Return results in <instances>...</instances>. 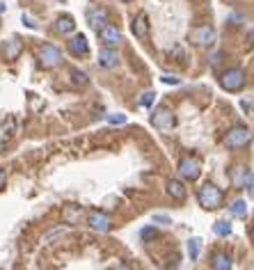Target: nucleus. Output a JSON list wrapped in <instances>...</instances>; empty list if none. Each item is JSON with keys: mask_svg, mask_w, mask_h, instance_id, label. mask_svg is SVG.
Wrapping results in <instances>:
<instances>
[{"mask_svg": "<svg viewBox=\"0 0 254 270\" xmlns=\"http://www.w3.org/2000/svg\"><path fill=\"white\" fill-rule=\"evenodd\" d=\"M140 238L145 240V243H147V240H151V238H156V229H154V225L145 227V229L140 231Z\"/></svg>", "mask_w": 254, "mask_h": 270, "instance_id": "5701e85b", "label": "nucleus"}, {"mask_svg": "<svg viewBox=\"0 0 254 270\" xmlns=\"http://www.w3.org/2000/svg\"><path fill=\"white\" fill-rule=\"evenodd\" d=\"M167 195L172 197V199H176V201H183V199H185V188H183V183H181L179 179H169V181H167Z\"/></svg>", "mask_w": 254, "mask_h": 270, "instance_id": "2eb2a0df", "label": "nucleus"}, {"mask_svg": "<svg viewBox=\"0 0 254 270\" xmlns=\"http://www.w3.org/2000/svg\"><path fill=\"white\" fill-rule=\"evenodd\" d=\"M179 174L183 181H197L202 176V160L197 156H185L183 160L179 163Z\"/></svg>", "mask_w": 254, "mask_h": 270, "instance_id": "20e7f679", "label": "nucleus"}, {"mask_svg": "<svg viewBox=\"0 0 254 270\" xmlns=\"http://www.w3.org/2000/svg\"><path fill=\"white\" fill-rule=\"evenodd\" d=\"M156 222H160V225H172V218H167V215H154V225Z\"/></svg>", "mask_w": 254, "mask_h": 270, "instance_id": "393cba45", "label": "nucleus"}, {"mask_svg": "<svg viewBox=\"0 0 254 270\" xmlns=\"http://www.w3.org/2000/svg\"><path fill=\"white\" fill-rule=\"evenodd\" d=\"M108 121L110 124H126V115L117 112V115H108Z\"/></svg>", "mask_w": 254, "mask_h": 270, "instance_id": "b1692460", "label": "nucleus"}, {"mask_svg": "<svg viewBox=\"0 0 254 270\" xmlns=\"http://www.w3.org/2000/svg\"><path fill=\"white\" fill-rule=\"evenodd\" d=\"M87 225L94 231H99V234H108V231L112 229V218H110L108 213H103V211H90Z\"/></svg>", "mask_w": 254, "mask_h": 270, "instance_id": "6e6552de", "label": "nucleus"}, {"mask_svg": "<svg viewBox=\"0 0 254 270\" xmlns=\"http://www.w3.org/2000/svg\"><path fill=\"white\" fill-rule=\"evenodd\" d=\"M160 80H163L165 85H179V78H174V76H163Z\"/></svg>", "mask_w": 254, "mask_h": 270, "instance_id": "a878e982", "label": "nucleus"}, {"mask_svg": "<svg viewBox=\"0 0 254 270\" xmlns=\"http://www.w3.org/2000/svg\"><path fill=\"white\" fill-rule=\"evenodd\" d=\"M3 12H5V5H3V3H0V14H3Z\"/></svg>", "mask_w": 254, "mask_h": 270, "instance_id": "7c9ffc66", "label": "nucleus"}, {"mask_svg": "<svg viewBox=\"0 0 254 270\" xmlns=\"http://www.w3.org/2000/svg\"><path fill=\"white\" fill-rule=\"evenodd\" d=\"M249 142H252V130H249L247 126H234V128H229L227 135H224L227 149H243Z\"/></svg>", "mask_w": 254, "mask_h": 270, "instance_id": "7ed1b4c3", "label": "nucleus"}, {"mask_svg": "<svg viewBox=\"0 0 254 270\" xmlns=\"http://www.w3.org/2000/svg\"><path fill=\"white\" fill-rule=\"evenodd\" d=\"M200 252H202V240L200 238H190V243H188L190 261H197V259H200Z\"/></svg>", "mask_w": 254, "mask_h": 270, "instance_id": "6ab92c4d", "label": "nucleus"}, {"mask_svg": "<svg viewBox=\"0 0 254 270\" xmlns=\"http://www.w3.org/2000/svg\"><path fill=\"white\" fill-rule=\"evenodd\" d=\"M99 39L103 41L105 48H115V46H119L121 41H124V37H121V30L117 28V25L105 23L103 28L99 30Z\"/></svg>", "mask_w": 254, "mask_h": 270, "instance_id": "1a4fd4ad", "label": "nucleus"}, {"mask_svg": "<svg viewBox=\"0 0 254 270\" xmlns=\"http://www.w3.org/2000/svg\"><path fill=\"white\" fill-rule=\"evenodd\" d=\"M55 28H57V32H62V35H71V32L76 30V21L71 19L69 14L57 16V21H55Z\"/></svg>", "mask_w": 254, "mask_h": 270, "instance_id": "dca6fc26", "label": "nucleus"}, {"mask_svg": "<svg viewBox=\"0 0 254 270\" xmlns=\"http://www.w3.org/2000/svg\"><path fill=\"white\" fill-rule=\"evenodd\" d=\"M117 64H119V57H117L115 48L99 50V66H103V69H115Z\"/></svg>", "mask_w": 254, "mask_h": 270, "instance_id": "4468645a", "label": "nucleus"}, {"mask_svg": "<svg viewBox=\"0 0 254 270\" xmlns=\"http://www.w3.org/2000/svg\"><path fill=\"white\" fill-rule=\"evenodd\" d=\"M215 39H218V35H215V30L211 25H200V28H195L190 32V41L195 46H200V48H211L215 44Z\"/></svg>", "mask_w": 254, "mask_h": 270, "instance_id": "423d86ee", "label": "nucleus"}, {"mask_svg": "<svg viewBox=\"0 0 254 270\" xmlns=\"http://www.w3.org/2000/svg\"><path fill=\"white\" fill-rule=\"evenodd\" d=\"M3 185H5V172L0 170V190H3Z\"/></svg>", "mask_w": 254, "mask_h": 270, "instance_id": "c756f323", "label": "nucleus"}, {"mask_svg": "<svg viewBox=\"0 0 254 270\" xmlns=\"http://www.w3.org/2000/svg\"><path fill=\"white\" fill-rule=\"evenodd\" d=\"M115 270H133V268H131V265L129 263H119V265H117V268Z\"/></svg>", "mask_w": 254, "mask_h": 270, "instance_id": "c85d7f7f", "label": "nucleus"}, {"mask_svg": "<svg viewBox=\"0 0 254 270\" xmlns=\"http://www.w3.org/2000/svg\"><path fill=\"white\" fill-rule=\"evenodd\" d=\"M222 199H224V195L215 183H204L200 190H197V201H200V206L206 211L220 209V206H222Z\"/></svg>", "mask_w": 254, "mask_h": 270, "instance_id": "f257e3e1", "label": "nucleus"}, {"mask_svg": "<svg viewBox=\"0 0 254 270\" xmlns=\"http://www.w3.org/2000/svg\"><path fill=\"white\" fill-rule=\"evenodd\" d=\"M213 234L220 236V238H227V236L231 234V225H229V222H222V220L215 222V225H213Z\"/></svg>", "mask_w": 254, "mask_h": 270, "instance_id": "aec40b11", "label": "nucleus"}, {"mask_svg": "<svg viewBox=\"0 0 254 270\" xmlns=\"http://www.w3.org/2000/svg\"><path fill=\"white\" fill-rule=\"evenodd\" d=\"M247 85V74L243 69H227L220 76V87L227 92H240Z\"/></svg>", "mask_w": 254, "mask_h": 270, "instance_id": "f03ea898", "label": "nucleus"}, {"mask_svg": "<svg viewBox=\"0 0 254 270\" xmlns=\"http://www.w3.org/2000/svg\"><path fill=\"white\" fill-rule=\"evenodd\" d=\"M3 53H5V57H7L10 62L19 60V55L23 53V41H21L19 37H12V39L7 41L5 46H3Z\"/></svg>", "mask_w": 254, "mask_h": 270, "instance_id": "ddd939ff", "label": "nucleus"}, {"mask_svg": "<svg viewBox=\"0 0 254 270\" xmlns=\"http://www.w3.org/2000/svg\"><path fill=\"white\" fill-rule=\"evenodd\" d=\"M240 108H243V110H252V105H249V101H240Z\"/></svg>", "mask_w": 254, "mask_h": 270, "instance_id": "cd10ccee", "label": "nucleus"}, {"mask_svg": "<svg viewBox=\"0 0 254 270\" xmlns=\"http://www.w3.org/2000/svg\"><path fill=\"white\" fill-rule=\"evenodd\" d=\"M39 64L44 69H55L62 64V53L60 48H55L53 44H44L39 48Z\"/></svg>", "mask_w": 254, "mask_h": 270, "instance_id": "0eeeda50", "label": "nucleus"}, {"mask_svg": "<svg viewBox=\"0 0 254 270\" xmlns=\"http://www.w3.org/2000/svg\"><path fill=\"white\" fill-rule=\"evenodd\" d=\"M62 3H65V0H62Z\"/></svg>", "mask_w": 254, "mask_h": 270, "instance_id": "473e14b6", "label": "nucleus"}, {"mask_svg": "<svg viewBox=\"0 0 254 270\" xmlns=\"http://www.w3.org/2000/svg\"><path fill=\"white\" fill-rule=\"evenodd\" d=\"M124 3H129V0H124Z\"/></svg>", "mask_w": 254, "mask_h": 270, "instance_id": "2f4dec72", "label": "nucleus"}, {"mask_svg": "<svg viewBox=\"0 0 254 270\" xmlns=\"http://www.w3.org/2000/svg\"><path fill=\"white\" fill-rule=\"evenodd\" d=\"M23 23H25V25H28V28H32V30H37V28H39V25H37V23H35V21H32V19H30V16H25V14H23Z\"/></svg>", "mask_w": 254, "mask_h": 270, "instance_id": "bb28decb", "label": "nucleus"}, {"mask_svg": "<svg viewBox=\"0 0 254 270\" xmlns=\"http://www.w3.org/2000/svg\"><path fill=\"white\" fill-rule=\"evenodd\" d=\"M151 124H154V128H158V130H169L176 124L172 108H169V105H158V108L154 110V115H151Z\"/></svg>", "mask_w": 254, "mask_h": 270, "instance_id": "39448f33", "label": "nucleus"}, {"mask_svg": "<svg viewBox=\"0 0 254 270\" xmlns=\"http://www.w3.org/2000/svg\"><path fill=\"white\" fill-rule=\"evenodd\" d=\"M211 268L213 270H231V256L224 254V252H218L211 259Z\"/></svg>", "mask_w": 254, "mask_h": 270, "instance_id": "f3484780", "label": "nucleus"}, {"mask_svg": "<svg viewBox=\"0 0 254 270\" xmlns=\"http://www.w3.org/2000/svg\"><path fill=\"white\" fill-rule=\"evenodd\" d=\"M229 211H231V215H236V218H247V201L245 199H236L234 204L229 206Z\"/></svg>", "mask_w": 254, "mask_h": 270, "instance_id": "a211bd4d", "label": "nucleus"}, {"mask_svg": "<svg viewBox=\"0 0 254 270\" xmlns=\"http://www.w3.org/2000/svg\"><path fill=\"white\" fill-rule=\"evenodd\" d=\"M133 35L138 37V39H147L149 37V16H147V12H138V16H133Z\"/></svg>", "mask_w": 254, "mask_h": 270, "instance_id": "9b49d317", "label": "nucleus"}, {"mask_svg": "<svg viewBox=\"0 0 254 270\" xmlns=\"http://www.w3.org/2000/svg\"><path fill=\"white\" fill-rule=\"evenodd\" d=\"M71 78H74V85H80V87H85L90 83V80H87V74H85V71H78V69L71 71Z\"/></svg>", "mask_w": 254, "mask_h": 270, "instance_id": "412c9836", "label": "nucleus"}, {"mask_svg": "<svg viewBox=\"0 0 254 270\" xmlns=\"http://www.w3.org/2000/svg\"><path fill=\"white\" fill-rule=\"evenodd\" d=\"M87 23L99 32L101 28L108 23V12H105L103 7H90V10H87Z\"/></svg>", "mask_w": 254, "mask_h": 270, "instance_id": "f8f14e48", "label": "nucleus"}, {"mask_svg": "<svg viewBox=\"0 0 254 270\" xmlns=\"http://www.w3.org/2000/svg\"><path fill=\"white\" fill-rule=\"evenodd\" d=\"M67 48H69V53H71V55H76V57L87 55V53H90L87 37H85V35H74L69 41H67Z\"/></svg>", "mask_w": 254, "mask_h": 270, "instance_id": "9d476101", "label": "nucleus"}, {"mask_svg": "<svg viewBox=\"0 0 254 270\" xmlns=\"http://www.w3.org/2000/svg\"><path fill=\"white\" fill-rule=\"evenodd\" d=\"M156 96H158V94H156V92H145V94H142V96H140V105H145V108H151V105H154V101H156Z\"/></svg>", "mask_w": 254, "mask_h": 270, "instance_id": "4be33fe9", "label": "nucleus"}]
</instances>
